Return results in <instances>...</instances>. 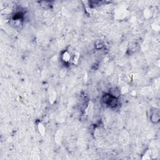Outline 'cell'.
Listing matches in <instances>:
<instances>
[{
	"label": "cell",
	"mask_w": 160,
	"mask_h": 160,
	"mask_svg": "<svg viewBox=\"0 0 160 160\" xmlns=\"http://www.w3.org/2000/svg\"><path fill=\"white\" fill-rule=\"evenodd\" d=\"M159 119H160V116H159L158 111H157V112L155 111V113L152 114V115H151V120L152 121L156 123V122L158 121Z\"/></svg>",
	"instance_id": "6da1fadb"
}]
</instances>
